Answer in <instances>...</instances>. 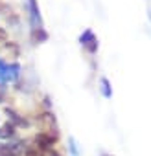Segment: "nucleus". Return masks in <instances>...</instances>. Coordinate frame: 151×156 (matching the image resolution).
Wrapping results in <instances>:
<instances>
[{
	"instance_id": "2",
	"label": "nucleus",
	"mask_w": 151,
	"mask_h": 156,
	"mask_svg": "<svg viewBox=\"0 0 151 156\" xmlns=\"http://www.w3.org/2000/svg\"><path fill=\"white\" fill-rule=\"evenodd\" d=\"M35 141L39 143V147H42V149H48V147L53 143V138H52V136H46V134H39V136L35 138Z\"/></svg>"
},
{
	"instance_id": "1",
	"label": "nucleus",
	"mask_w": 151,
	"mask_h": 156,
	"mask_svg": "<svg viewBox=\"0 0 151 156\" xmlns=\"http://www.w3.org/2000/svg\"><path fill=\"white\" fill-rule=\"evenodd\" d=\"M17 70H19L17 64L8 66V64H4L0 61V81H13L17 77Z\"/></svg>"
},
{
	"instance_id": "3",
	"label": "nucleus",
	"mask_w": 151,
	"mask_h": 156,
	"mask_svg": "<svg viewBox=\"0 0 151 156\" xmlns=\"http://www.w3.org/2000/svg\"><path fill=\"white\" fill-rule=\"evenodd\" d=\"M15 134V127L11 125V123H6L2 129H0V138L2 140H6V138H11Z\"/></svg>"
},
{
	"instance_id": "5",
	"label": "nucleus",
	"mask_w": 151,
	"mask_h": 156,
	"mask_svg": "<svg viewBox=\"0 0 151 156\" xmlns=\"http://www.w3.org/2000/svg\"><path fill=\"white\" fill-rule=\"evenodd\" d=\"M4 39H6V33H4L2 30H0V41H4Z\"/></svg>"
},
{
	"instance_id": "6",
	"label": "nucleus",
	"mask_w": 151,
	"mask_h": 156,
	"mask_svg": "<svg viewBox=\"0 0 151 156\" xmlns=\"http://www.w3.org/2000/svg\"><path fill=\"white\" fill-rule=\"evenodd\" d=\"M48 156H59V154H57V152H50Z\"/></svg>"
},
{
	"instance_id": "4",
	"label": "nucleus",
	"mask_w": 151,
	"mask_h": 156,
	"mask_svg": "<svg viewBox=\"0 0 151 156\" xmlns=\"http://www.w3.org/2000/svg\"><path fill=\"white\" fill-rule=\"evenodd\" d=\"M0 156H15L9 145H0Z\"/></svg>"
}]
</instances>
